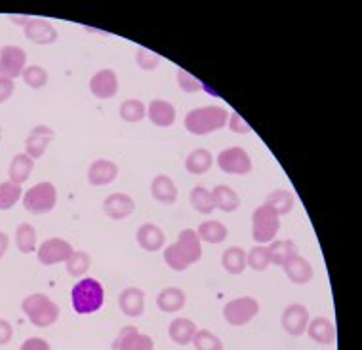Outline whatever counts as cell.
I'll return each mask as SVG.
<instances>
[{
  "label": "cell",
  "mask_w": 362,
  "mask_h": 350,
  "mask_svg": "<svg viewBox=\"0 0 362 350\" xmlns=\"http://www.w3.org/2000/svg\"><path fill=\"white\" fill-rule=\"evenodd\" d=\"M175 244L181 250V253L187 257L191 265L200 261V257H202V246H200V238L197 234V231H193V229L181 231Z\"/></svg>",
  "instance_id": "obj_22"
},
{
  "label": "cell",
  "mask_w": 362,
  "mask_h": 350,
  "mask_svg": "<svg viewBox=\"0 0 362 350\" xmlns=\"http://www.w3.org/2000/svg\"><path fill=\"white\" fill-rule=\"evenodd\" d=\"M8 246H10V238H8L6 232H0V259L8 251Z\"/></svg>",
  "instance_id": "obj_49"
},
{
  "label": "cell",
  "mask_w": 362,
  "mask_h": 350,
  "mask_svg": "<svg viewBox=\"0 0 362 350\" xmlns=\"http://www.w3.org/2000/svg\"><path fill=\"white\" fill-rule=\"evenodd\" d=\"M257 314H259V303L254 297H237L223 306L225 322L235 327L250 324Z\"/></svg>",
  "instance_id": "obj_6"
},
{
  "label": "cell",
  "mask_w": 362,
  "mask_h": 350,
  "mask_svg": "<svg viewBox=\"0 0 362 350\" xmlns=\"http://www.w3.org/2000/svg\"><path fill=\"white\" fill-rule=\"evenodd\" d=\"M119 350H155V343L149 335L138 333V335H132L130 339H126Z\"/></svg>",
  "instance_id": "obj_42"
},
{
  "label": "cell",
  "mask_w": 362,
  "mask_h": 350,
  "mask_svg": "<svg viewBox=\"0 0 362 350\" xmlns=\"http://www.w3.org/2000/svg\"><path fill=\"white\" fill-rule=\"evenodd\" d=\"M19 350H50V343H48V341H44V339L31 337V339H27L25 343L19 346Z\"/></svg>",
  "instance_id": "obj_47"
},
{
  "label": "cell",
  "mask_w": 362,
  "mask_h": 350,
  "mask_svg": "<svg viewBox=\"0 0 362 350\" xmlns=\"http://www.w3.org/2000/svg\"><path fill=\"white\" fill-rule=\"evenodd\" d=\"M138 333H139L138 327H134V325H124V327H122V330L119 332V335H117V339H115V343H112V349L119 350L126 339H130L132 335H138Z\"/></svg>",
  "instance_id": "obj_46"
},
{
  "label": "cell",
  "mask_w": 362,
  "mask_h": 350,
  "mask_svg": "<svg viewBox=\"0 0 362 350\" xmlns=\"http://www.w3.org/2000/svg\"><path fill=\"white\" fill-rule=\"evenodd\" d=\"M269 257H271V265L282 267L290 257L298 255V246L293 244L292 240H273L271 246H267Z\"/></svg>",
  "instance_id": "obj_30"
},
{
  "label": "cell",
  "mask_w": 362,
  "mask_h": 350,
  "mask_svg": "<svg viewBox=\"0 0 362 350\" xmlns=\"http://www.w3.org/2000/svg\"><path fill=\"white\" fill-rule=\"evenodd\" d=\"M197 234L206 244H223L227 236H229V231H227V227L221 221L208 219L204 223H200L199 229H197Z\"/></svg>",
  "instance_id": "obj_24"
},
{
  "label": "cell",
  "mask_w": 362,
  "mask_h": 350,
  "mask_svg": "<svg viewBox=\"0 0 362 350\" xmlns=\"http://www.w3.org/2000/svg\"><path fill=\"white\" fill-rule=\"evenodd\" d=\"M13 90H16V84H13L12 78H6V76H0V103H4L12 97Z\"/></svg>",
  "instance_id": "obj_45"
},
{
  "label": "cell",
  "mask_w": 362,
  "mask_h": 350,
  "mask_svg": "<svg viewBox=\"0 0 362 350\" xmlns=\"http://www.w3.org/2000/svg\"><path fill=\"white\" fill-rule=\"evenodd\" d=\"M193 344L197 350H223V341L208 330H197Z\"/></svg>",
  "instance_id": "obj_38"
},
{
  "label": "cell",
  "mask_w": 362,
  "mask_h": 350,
  "mask_svg": "<svg viewBox=\"0 0 362 350\" xmlns=\"http://www.w3.org/2000/svg\"><path fill=\"white\" fill-rule=\"evenodd\" d=\"M120 119L130 122V124H138L147 116V107H145L144 101L139 99H126L122 105H120Z\"/></svg>",
  "instance_id": "obj_33"
},
{
  "label": "cell",
  "mask_w": 362,
  "mask_h": 350,
  "mask_svg": "<svg viewBox=\"0 0 362 350\" xmlns=\"http://www.w3.org/2000/svg\"><path fill=\"white\" fill-rule=\"evenodd\" d=\"M33 169H35V160L29 158L23 152V155H16L10 162V168H8V175H10V181L16 183V185H21L25 183L29 177H31Z\"/></svg>",
  "instance_id": "obj_27"
},
{
  "label": "cell",
  "mask_w": 362,
  "mask_h": 350,
  "mask_svg": "<svg viewBox=\"0 0 362 350\" xmlns=\"http://www.w3.org/2000/svg\"><path fill=\"white\" fill-rule=\"evenodd\" d=\"M271 265V257H269L267 246H256L246 253V267H250L256 272H263L269 269Z\"/></svg>",
  "instance_id": "obj_37"
},
{
  "label": "cell",
  "mask_w": 362,
  "mask_h": 350,
  "mask_svg": "<svg viewBox=\"0 0 362 350\" xmlns=\"http://www.w3.org/2000/svg\"><path fill=\"white\" fill-rule=\"evenodd\" d=\"M103 212L112 221H122L136 212V202L124 193H112L103 200Z\"/></svg>",
  "instance_id": "obj_13"
},
{
  "label": "cell",
  "mask_w": 362,
  "mask_h": 350,
  "mask_svg": "<svg viewBox=\"0 0 362 350\" xmlns=\"http://www.w3.org/2000/svg\"><path fill=\"white\" fill-rule=\"evenodd\" d=\"M212 202L214 207H218V210L225 213H231L240 206V196L229 185H218L212 191Z\"/></svg>",
  "instance_id": "obj_25"
},
{
  "label": "cell",
  "mask_w": 362,
  "mask_h": 350,
  "mask_svg": "<svg viewBox=\"0 0 362 350\" xmlns=\"http://www.w3.org/2000/svg\"><path fill=\"white\" fill-rule=\"evenodd\" d=\"M23 207L27 212L35 213V215H42V213L52 212L56 207L57 202V188L54 183L44 181L31 187L23 194Z\"/></svg>",
  "instance_id": "obj_5"
},
{
  "label": "cell",
  "mask_w": 362,
  "mask_h": 350,
  "mask_svg": "<svg viewBox=\"0 0 362 350\" xmlns=\"http://www.w3.org/2000/svg\"><path fill=\"white\" fill-rule=\"evenodd\" d=\"M265 206H269L271 210H275V212L279 213V217H281V215H288V213L292 212L293 206H296V198H293V194L290 193V191L276 188V191H273V193L265 198Z\"/></svg>",
  "instance_id": "obj_31"
},
{
  "label": "cell",
  "mask_w": 362,
  "mask_h": 350,
  "mask_svg": "<svg viewBox=\"0 0 362 350\" xmlns=\"http://www.w3.org/2000/svg\"><path fill=\"white\" fill-rule=\"evenodd\" d=\"M27 40H31L35 44H54L57 40V31L56 27L52 25L50 21L46 19H31L25 27H23Z\"/></svg>",
  "instance_id": "obj_15"
},
{
  "label": "cell",
  "mask_w": 362,
  "mask_h": 350,
  "mask_svg": "<svg viewBox=\"0 0 362 350\" xmlns=\"http://www.w3.org/2000/svg\"><path fill=\"white\" fill-rule=\"evenodd\" d=\"M21 310L37 327H50L59 320V306L44 294L27 295L21 303Z\"/></svg>",
  "instance_id": "obj_3"
},
{
  "label": "cell",
  "mask_w": 362,
  "mask_h": 350,
  "mask_svg": "<svg viewBox=\"0 0 362 350\" xmlns=\"http://www.w3.org/2000/svg\"><path fill=\"white\" fill-rule=\"evenodd\" d=\"M168 333H170V339H172L175 344L185 346V344L193 343L194 333H197V325H194L193 320L175 318L172 320V324H170Z\"/></svg>",
  "instance_id": "obj_26"
},
{
  "label": "cell",
  "mask_w": 362,
  "mask_h": 350,
  "mask_svg": "<svg viewBox=\"0 0 362 350\" xmlns=\"http://www.w3.org/2000/svg\"><path fill=\"white\" fill-rule=\"evenodd\" d=\"M136 63H138L139 69L155 71L160 65V57L147 50V48H138V52H136Z\"/></svg>",
  "instance_id": "obj_43"
},
{
  "label": "cell",
  "mask_w": 362,
  "mask_h": 350,
  "mask_svg": "<svg viewBox=\"0 0 362 350\" xmlns=\"http://www.w3.org/2000/svg\"><path fill=\"white\" fill-rule=\"evenodd\" d=\"M175 80H177V86L185 92V94H197L199 90H202L204 84H200L199 78H194L191 73L183 69H177L175 71Z\"/></svg>",
  "instance_id": "obj_41"
},
{
  "label": "cell",
  "mask_w": 362,
  "mask_h": 350,
  "mask_svg": "<svg viewBox=\"0 0 362 350\" xmlns=\"http://www.w3.org/2000/svg\"><path fill=\"white\" fill-rule=\"evenodd\" d=\"M10 21H13L16 25H23L25 27L29 21H31V18H27V16H10Z\"/></svg>",
  "instance_id": "obj_50"
},
{
  "label": "cell",
  "mask_w": 362,
  "mask_h": 350,
  "mask_svg": "<svg viewBox=\"0 0 362 350\" xmlns=\"http://www.w3.org/2000/svg\"><path fill=\"white\" fill-rule=\"evenodd\" d=\"M281 231V217L269 206H259L252 213V236L257 244H271Z\"/></svg>",
  "instance_id": "obj_4"
},
{
  "label": "cell",
  "mask_w": 362,
  "mask_h": 350,
  "mask_svg": "<svg viewBox=\"0 0 362 350\" xmlns=\"http://www.w3.org/2000/svg\"><path fill=\"white\" fill-rule=\"evenodd\" d=\"M218 166L229 175H248L252 171V158L243 147H229L218 155Z\"/></svg>",
  "instance_id": "obj_7"
},
{
  "label": "cell",
  "mask_w": 362,
  "mask_h": 350,
  "mask_svg": "<svg viewBox=\"0 0 362 350\" xmlns=\"http://www.w3.org/2000/svg\"><path fill=\"white\" fill-rule=\"evenodd\" d=\"M309 310H307L305 305L301 303H293V305H288L282 313L281 324L282 330L290 335V337H301L307 330V324H309Z\"/></svg>",
  "instance_id": "obj_8"
},
{
  "label": "cell",
  "mask_w": 362,
  "mask_h": 350,
  "mask_svg": "<svg viewBox=\"0 0 362 350\" xmlns=\"http://www.w3.org/2000/svg\"><path fill=\"white\" fill-rule=\"evenodd\" d=\"M27 63V54L19 46H4L0 50V76L18 78L23 75Z\"/></svg>",
  "instance_id": "obj_9"
},
{
  "label": "cell",
  "mask_w": 362,
  "mask_h": 350,
  "mask_svg": "<svg viewBox=\"0 0 362 350\" xmlns=\"http://www.w3.org/2000/svg\"><path fill=\"white\" fill-rule=\"evenodd\" d=\"M119 308L128 318H139L145 310V294L139 288H126L119 295Z\"/></svg>",
  "instance_id": "obj_17"
},
{
  "label": "cell",
  "mask_w": 362,
  "mask_h": 350,
  "mask_svg": "<svg viewBox=\"0 0 362 350\" xmlns=\"http://www.w3.org/2000/svg\"><path fill=\"white\" fill-rule=\"evenodd\" d=\"M54 138H56V133H54L52 128H48L46 124L35 126L25 139V155L33 160H37L46 152L48 145L54 141Z\"/></svg>",
  "instance_id": "obj_12"
},
{
  "label": "cell",
  "mask_w": 362,
  "mask_h": 350,
  "mask_svg": "<svg viewBox=\"0 0 362 350\" xmlns=\"http://www.w3.org/2000/svg\"><path fill=\"white\" fill-rule=\"evenodd\" d=\"M103 299H105V291L95 278H82L81 282H76L71 291L73 308L78 314L98 313L103 306Z\"/></svg>",
  "instance_id": "obj_2"
},
{
  "label": "cell",
  "mask_w": 362,
  "mask_h": 350,
  "mask_svg": "<svg viewBox=\"0 0 362 350\" xmlns=\"http://www.w3.org/2000/svg\"><path fill=\"white\" fill-rule=\"evenodd\" d=\"M73 246L63 240V238H50L46 240L40 248H38V261L46 265V267H52V265H57V262H65L73 255Z\"/></svg>",
  "instance_id": "obj_10"
},
{
  "label": "cell",
  "mask_w": 362,
  "mask_h": 350,
  "mask_svg": "<svg viewBox=\"0 0 362 350\" xmlns=\"http://www.w3.org/2000/svg\"><path fill=\"white\" fill-rule=\"evenodd\" d=\"M23 198V191L21 185H16L12 181L0 183V210H10Z\"/></svg>",
  "instance_id": "obj_35"
},
{
  "label": "cell",
  "mask_w": 362,
  "mask_h": 350,
  "mask_svg": "<svg viewBox=\"0 0 362 350\" xmlns=\"http://www.w3.org/2000/svg\"><path fill=\"white\" fill-rule=\"evenodd\" d=\"M164 261H166V265H168L172 270H175V272H183V270H187L189 267H191V262H189L187 257L181 253L177 244L168 246V248L164 250Z\"/></svg>",
  "instance_id": "obj_40"
},
{
  "label": "cell",
  "mask_w": 362,
  "mask_h": 350,
  "mask_svg": "<svg viewBox=\"0 0 362 350\" xmlns=\"http://www.w3.org/2000/svg\"><path fill=\"white\" fill-rule=\"evenodd\" d=\"M136 240L145 251H160L166 246V236H164L163 229L155 223H144L139 227Z\"/></svg>",
  "instance_id": "obj_18"
},
{
  "label": "cell",
  "mask_w": 362,
  "mask_h": 350,
  "mask_svg": "<svg viewBox=\"0 0 362 350\" xmlns=\"http://www.w3.org/2000/svg\"><path fill=\"white\" fill-rule=\"evenodd\" d=\"M23 82H25L27 86L33 88V90H40L48 84V71L42 69L40 65H31V67H25L23 71V75H21Z\"/></svg>",
  "instance_id": "obj_39"
},
{
  "label": "cell",
  "mask_w": 362,
  "mask_h": 350,
  "mask_svg": "<svg viewBox=\"0 0 362 350\" xmlns=\"http://www.w3.org/2000/svg\"><path fill=\"white\" fill-rule=\"evenodd\" d=\"M284 274L288 276V280L293 282V284H309L315 276V270H313V265L307 261L305 257H301L300 253L298 255L290 257L284 265Z\"/></svg>",
  "instance_id": "obj_16"
},
{
  "label": "cell",
  "mask_w": 362,
  "mask_h": 350,
  "mask_svg": "<svg viewBox=\"0 0 362 350\" xmlns=\"http://www.w3.org/2000/svg\"><path fill=\"white\" fill-rule=\"evenodd\" d=\"M305 332L315 343L325 344V346H328V344H332L336 341V327H334V324H332L328 318H325V316H317V318L309 320Z\"/></svg>",
  "instance_id": "obj_21"
},
{
  "label": "cell",
  "mask_w": 362,
  "mask_h": 350,
  "mask_svg": "<svg viewBox=\"0 0 362 350\" xmlns=\"http://www.w3.org/2000/svg\"><path fill=\"white\" fill-rule=\"evenodd\" d=\"M185 303H187V295L180 288H164L160 294L156 295V306L163 313H180Z\"/></svg>",
  "instance_id": "obj_23"
},
{
  "label": "cell",
  "mask_w": 362,
  "mask_h": 350,
  "mask_svg": "<svg viewBox=\"0 0 362 350\" xmlns=\"http://www.w3.org/2000/svg\"><path fill=\"white\" fill-rule=\"evenodd\" d=\"M229 120V113L223 107H202V109H193L185 116V130L193 135H208L214 131L223 130Z\"/></svg>",
  "instance_id": "obj_1"
},
{
  "label": "cell",
  "mask_w": 362,
  "mask_h": 350,
  "mask_svg": "<svg viewBox=\"0 0 362 350\" xmlns=\"http://www.w3.org/2000/svg\"><path fill=\"white\" fill-rule=\"evenodd\" d=\"M227 126H229V130H231L233 133H238V135L252 133L250 124H248V122H246V120H244L243 116L237 113H233L231 116H229V120H227Z\"/></svg>",
  "instance_id": "obj_44"
},
{
  "label": "cell",
  "mask_w": 362,
  "mask_h": 350,
  "mask_svg": "<svg viewBox=\"0 0 362 350\" xmlns=\"http://www.w3.org/2000/svg\"><path fill=\"white\" fill-rule=\"evenodd\" d=\"M151 194L156 202H160L164 206H172L177 200V187L172 177L160 174L151 183Z\"/></svg>",
  "instance_id": "obj_20"
},
{
  "label": "cell",
  "mask_w": 362,
  "mask_h": 350,
  "mask_svg": "<svg viewBox=\"0 0 362 350\" xmlns=\"http://www.w3.org/2000/svg\"><path fill=\"white\" fill-rule=\"evenodd\" d=\"M147 116L158 128H170L175 122V107L166 99H153L147 105Z\"/></svg>",
  "instance_id": "obj_19"
},
{
  "label": "cell",
  "mask_w": 362,
  "mask_h": 350,
  "mask_svg": "<svg viewBox=\"0 0 362 350\" xmlns=\"http://www.w3.org/2000/svg\"><path fill=\"white\" fill-rule=\"evenodd\" d=\"M0 141H2V128H0Z\"/></svg>",
  "instance_id": "obj_51"
},
{
  "label": "cell",
  "mask_w": 362,
  "mask_h": 350,
  "mask_svg": "<svg viewBox=\"0 0 362 350\" xmlns=\"http://www.w3.org/2000/svg\"><path fill=\"white\" fill-rule=\"evenodd\" d=\"M16 244L21 253H31L37 248V231L31 223H21L16 231Z\"/></svg>",
  "instance_id": "obj_34"
},
{
  "label": "cell",
  "mask_w": 362,
  "mask_h": 350,
  "mask_svg": "<svg viewBox=\"0 0 362 350\" xmlns=\"http://www.w3.org/2000/svg\"><path fill=\"white\" fill-rule=\"evenodd\" d=\"M90 92L98 97V99H112L119 94V76L112 69H101L98 71L92 78H90Z\"/></svg>",
  "instance_id": "obj_11"
},
{
  "label": "cell",
  "mask_w": 362,
  "mask_h": 350,
  "mask_svg": "<svg viewBox=\"0 0 362 350\" xmlns=\"http://www.w3.org/2000/svg\"><path fill=\"white\" fill-rule=\"evenodd\" d=\"M92 267V257L86 251H73V255L65 261V269L71 276H84Z\"/></svg>",
  "instance_id": "obj_36"
},
{
  "label": "cell",
  "mask_w": 362,
  "mask_h": 350,
  "mask_svg": "<svg viewBox=\"0 0 362 350\" xmlns=\"http://www.w3.org/2000/svg\"><path fill=\"white\" fill-rule=\"evenodd\" d=\"M117 175H119V166L111 162V160L100 158V160L90 164L86 177L92 187H103V185H109V183L115 181Z\"/></svg>",
  "instance_id": "obj_14"
},
{
  "label": "cell",
  "mask_w": 362,
  "mask_h": 350,
  "mask_svg": "<svg viewBox=\"0 0 362 350\" xmlns=\"http://www.w3.org/2000/svg\"><path fill=\"white\" fill-rule=\"evenodd\" d=\"M189 200H191V206L197 210L199 213H204V215H210V213L216 210L212 202V191H208L206 187H194L189 194Z\"/></svg>",
  "instance_id": "obj_32"
},
{
  "label": "cell",
  "mask_w": 362,
  "mask_h": 350,
  "mask_svg": "<svg viewBox=\"0 0 362 350\" xmlns=\"http://www.w3.org/2000/svg\"><path fill=\"white\" fill-rule=\"evenodd\" d=\"M13 337V327L10 325V322L4 318H0V346H4L12 341Z\"/></svg>",
  "instance_id": "obj_48"
},
{
  "label": "cell",
  "mask_w": 362,
  "mask_h": 350,
  "mask_svg": "<svg viewBox=\"0 0 362 350\" xmlns=\"http://www.w3.org/2000/svg\"><path fill=\"white\" fill-rule=\"evenodd\" d=\"M221 265L223 269L233 276L243 274L244 269H246V251L238 246H231L223 251L221 255Z\"/></svg>",
  "instance_id": "obj_29"
},
{
  "label": "cell",
  "mask_w": 362,
  "mask_h": 350,
  "mask_svg": "<svg viewBox=\"0 0 362 350\" xmlns=\"http://www.w3.org/2000/svg\"><path fill=\"white\" fill-rule=\"evenodd\" d=\"M214 164L212 152L208 149H194L193 152H189V157L185 158V169L191 175H204L210 171Z\"/></svg>",
  "instance_id": "obj_28"
}]
</instances>
